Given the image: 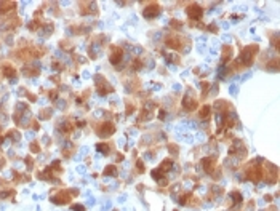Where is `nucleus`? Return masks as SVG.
Returning a JSON list of instances; mask_svg holds the SVG:
<instances>
[{
	"mask_svg": "<svg viewBox=\"0 0 280 211\" xmlns=\"http://www.w3.org/2000/svg\"><path fill=\"white\" fill-rule=\"evenodd\" d=\"M72 209H74V211H82V209H83V206H80V205H75V206H72Z\"/></svg>",
	"mask_w": 280,
	"mask_h": 211,
	"instance_id": "1",
	"label": "nucleus"
}]
</instances>
